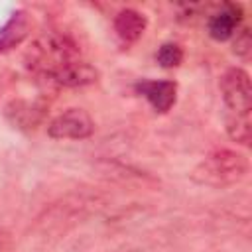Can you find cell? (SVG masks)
Wrapping results in <instances>:
<instances>
[{"mask_svg":"<svg viewBox=\"0 0 252 252\" xmlns=\"http://www.w3.org/2000/svg\"><path fill=\"white\" fill-rule=\"evenodd\" d=\"M248 173V159L234 150H215L207 154L191 171V179L199 185L222 189L242 181Z\"/></svg>","mask_w":252,"mask_h":252,"instance_id":"6da1fadb","label":"cell"},{"mask_svg":"<svg viewBox=\"0 0 252 252\" xmlns=\"http://www.w3.org/2000/svg\"><path fill=\"white\" fill-rule=\"evenodd\" d=\"M219 89L226 110L230 114H250L252 110V85L244 69H226L219 81Z\"/></svg>","mask_w":252,"mask_h":252,"instance_id":"7a4b0ae2","label":"cell"},{"mask_svg":"<svg viewBox=\"0 0 252 252\" xmlns=\"http://www.w3.org/2000/svg\"><path fill=\"white\" fill-rule=\"evenodd\" d=\"M93 132L94 122L85 108H69L55 116L47 126V134L53 140H85Z\"/></svg>","mask_w":252,"mask_h":252,"instance_id":"3957f363","label":"cell"},{"mask_svg":"<svg viewBox=\"0 0 252 252\" xmlns=\"http://www.w3.org/2000/svg\"><path fill=\"white\" fill-rule=\"evenodd\" d=\"M47 79L57 87H87L98 81V71L87 61L73 59L53 69Z\"/></svg>","mask_w":252,"mask_h":252,"instance_id":"277c9868","label":"cell"},{"mask_svg":"<svg viewBox=\"0 0 252 252\" xmlns=\"http://www.w3.org/2000/svg\"><path fill=\"white\" fill-rule=\"evenodd\" d=\"M134 89L140 96H144L154 106L156 112H167L177 100V83L169 79H163V81L144 79L136 83Z\"/></svg>","mask_w":252,"mask_h":252,"instance_id":"5b68a950","label":"cell"},{"mask_svg":"<svg viewBox=\"0 0 252 252\" xmlns=\"http://www.w3.org/2000/svg\"><path fill=\"white\" fill-rule=\"evenodd\" d=\"M4 116L18 130H33L35 126L41 124L45 116V106L39 102L16 98L4 106Z\"/></svg>","mask_w":252,"mask_h":252,"instance_id":"8992f818","label":"cell"},{"mask_svg":"<svg viewBox=\"0 0 252 252\" xmlns=\"http://www.w3.org/2000/svg\"><path fill=\"white\" fill-rule=\"evenodd\" d=\"M240 20H242V8L238 4L228 2L209 18L207 32L215 41H226L234 35V30L240 24Z\"/></svg>","mask_w":252,"mask_h":252,"instance_id":"52a82bcc","label":"cell"},{"mask_svg":"<svg viewBox=\"0 0 252 252\" xmlns=\"http://www.w3.org/2000/svg\"><path fill=\"white\" fill-rule=\"evenodd\" d=\"M30 28H32L30 14L26 10H14L0 28V53L20 45L28 37Z\"/></svg>","mask_w":252,"mask_h":252,"instance_id":"ba28073f","label":"cell"},{"mask_svg":"<svg viewBox=\"0 0 252 252\" xmlns=\"http://www.w3.org/2000/svg\"><path fill=\"white\" fill-rule=\"evenodd\" d=\"M114 32L124 43H134L142 37V33L148 28V18L134 10V8H122L114 16Z\"/></svg>","mask_w":252,"mask_h":252,"instance_id":"9c48e42d","label":"cell"},{"mask_svg":"<svg viewBox=\"0 0 252 252\" xmlns=\"http://www.w3.org/2000/svg\"><path fill=\"white\" fill-rule=\"evenodd\" d=\"M226 132L234 142H238L242 146H248L250 140H252L250 114H230V112H226Z\"/></svg>","mask_w":252,"mask_h":252,"instance_id":"30bf717a","label":"cell"},{"mask_svg":"<svg viewBox=\"0 0 252 252\" xmlns=\"http://www.w3.org/2000/svg\"><path fill=\"white\" fill-rule=\"evenodd\" d=\"M156 59L158 63L163 67V69H173V67H179L181 61H183V49L181 45L173 43V41H167V43H161L158 53H156Z\"/></svg>","mask_w":252,"mask_h":252,"instance_id":"8fae6325","label":"cell"},{"mask_svg":"<svg viewBox=\"0 0 252 252\" xmlns=\"http://www.w3.org/2000/svg\"><path fill=\"white\" fill-rule=\"evenodd\" d=\"M232 53L236 57H242V59H248L252 55V35H250V30H242L236 33L234 41H232Z\"/></svg>","mask_w":252,"mask_h":252,"instance_id":"7c38bea8","label":"cell"}]
</instances>
